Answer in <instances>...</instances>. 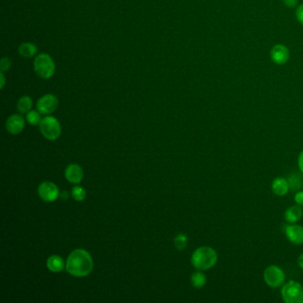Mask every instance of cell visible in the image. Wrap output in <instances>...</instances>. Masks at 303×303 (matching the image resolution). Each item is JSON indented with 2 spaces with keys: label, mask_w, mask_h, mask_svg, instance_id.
Instances as JSON below:
<instances>
[{
  "label": "cell",
  "mask_w": 303,
  "mask_h": 303,
  "mask_svg": "<svg viewBox=\"0 0 303 303\" xmlns=\"http://www.w3.org/2000/svg\"><path fill=\"white\" fill-rule=\"evenodd\" d=\"M94 269V261L89 252L85 249H76L68 255L66 269L76 278L88 276Z\"/></svg>",
  "instance_id": "obj_1"
},
{
  "label": "cell",
  "mask_w": 303,
  "mask_h": 303,
  "mask_svg": "<svg viewBox=\"0 0 303 303\" xmlns=\"http://www.w3.org/2000/svg\"><path fill=\"white\" fill-rule=\"evenodd\" d=\"M218 261V253L214 248L201 246L196 249L191 256V264L197 270H208L215 266Z\"/></svg>",
  "instance_id": "obj_2"
},
{
  "label": "cell",
  "mask_w": 303,
  "mask_h": 303,
  "mask_svg": "<svg viewBox=\"0 0 303 303\" xmlns=\"http://www.w3.org/2000/svg\"><path fill=\"white\" fill-rule=\"evenodd\" d=\"M34 70L39 77L48 79L55 75L56 63L49 55L40 54L35 58Z\"/></svg>",
  "instance_id": "obj_3"
},
{
  "label": "cell",
  "mask_w": 303,
  "mask_h": 303,
  "mask_svg": "<svg viewBox=\"0 0 303 303\" xmlns=\"http://www.w3.org/2000/svg\"><path fill=\"white\" fill-rule=\"evenodd\" d=\"M281 295L285 303H303V287L298 282H287L282 287Z\"/></svg>",
  "instance_id": "obj_4"
},
{
  "label": "cell",
  "mask_w": 303,
  "mask_h": 303,
  "mask_svg": "<svg viewBox=\"0 0 303 303\" xmlns=\"http://www.w3.org/2000/svg\"><path fill=\"white\" fill-rule=\"evenodd\" d=\"M39 128L44 136L50 141L57 140L61 132L60 122L52 116H47L42 119L39 124Z\"/></svg>",
  "instance_id": "obj_5"
},
{
  "label": "cell",
  "mask_w": 303,
  "mask_h": 303,
  "mask_svg": "<svg viewBox=\"0 0 303 303\" xmlns=\"http://www.w3.org/2000/svg\"><path fill=\"white\" fill-rule=\"evenodd\" d=\"M263 278L268 286L272 288H278L284 285L286 275L280 267L277 265H270L265 269Z\"/></svg>",
  "instance_id": "obj_6"
},
{
  "label": "cell",
  "mask_w": 303,
  "mask_h": 303,
  "mask_svg": "<svg viewBox=\"0 0 303 303\" xmlns=\"http://www.w3.org/2000/svg\"><path fill=\"white\" fill-rule=\"evenodd\" d=\"M38 192L40 198L45 202H54L60 196L59 188L51 182H44L40 184Z\"/></svg>",
  "instance_id": "obj_7"
},
{
  "label": "cell",
  "mask_w": 303,
  "mask_h": 303,
  "mask_svg": "<svg viewBox=\"0 0 303 303\" xmlns=\"http://www.w3.org/2000/svg\"><path fill=\"white\" fill-rule=\"evenodd\" d=\"M58 99L56 95L47 94L38 101L37 109L41 114L49 115L58 108Z\"/></svg>",
  "instance_id": "obj_8"
},
{
  "label": "cell",
  "mask_w": 303,
  "mask_h": 303,
  "mask_svg": "<svg viewBox=\"0 0 303 303\" xmlns=\"http://www.w3.org/2000/svg\"><path fill=\"white\" fill-rule=\"evenodd\" d=\"M270 58L275 64L285 65L290 59V51L285 45L277 44L270 50Z\"/></svg>",
  "instance_id": "obj_9"
},
{
  "label": "cell",
  "mask_w": 303,
  "mask_h": 303,
  "mask_svg": "<svg viewBox=\"0 0 303 303\" xmlns=\"http://www.w3.org/2000/svg\"><path fill=\"white\" fill-rule=\"evenodd\" d=\"M5 127L11 134L14 135L19 134L25 127V121L22 116L14 114L7 119L5 123Z\"/></svg>",
  "instance_id": "obj_10"
},
{
  "label": "cell",
  "mask_w": 303,
  "mask_h": 303,
  "mask_svg": "<svg viewBox=\"0 0 303 303\" xmlns=\"http://www.w3.org/2000/svg\"><path fill=\"white\" fill-rule=\"evenodd\" d=\"M286 238L291 243L303 244V227L301 225H287L285 229Z\"/></svg>",
  "instance_id": "obj_11"
},
{
  "label": "cell",
  "mask_w": 303,
  "mask_h": 303,
  "mask_svg": "<svg viewBox=\"0 0 303 303\" xmlns=\"http://www.w3.org/2000/svg\"><path fill=\"white\" fill-rule=\"evenodd\" d=\"M65 177L71 183H80L84 177V171L80 166L77 164H71L68 165L65 169Z\"/></svg>",
  "instance_id": "obj_12"
},
{
  "label": "cell",
  "mask_w": 303,
  "mask_h": 303,
  "mask_svg": "<svg viewBox=\"0 0 303 303\" xmlns=\"http://www.w3.org/2000/svg\"><path fill=\"white\" fill-rule=\"evenodd\" d=\"M271 189L277 196H286L290 189V186L287 180L283 177H278L272 182Z\"/></svg>",
  "instance_id": "obj_13"
},
{
  "label": "cell",
  "mask_w": 303,
  "mask_h": 303,
  "mask_svg": "<svg viewBox=\"0 0 303 303\" xmlns=\"http://www.w3.org/2000/svg\"><path fill=\"white\" fill-rule=\"evenodd\" d=\"M303 215V209L301 208V205H293L289 208H287L285 213V219L289 223H295L299 222Z\"/></svg>",
  "instance_id": "obj_14"
},
{
  "label": "cell",
  "mask_w": 303,
  "mask_h": 303,
  "mask_svg": "<svg viewBox=\"0 0 303 303\" xmlns=\"http://www.w3.org/2000/svg\"><path fill=\"white\" fill-rule=\"evenodd\" d=\"M47 266L52 272L58 273L64 269V260L59 255H52L47 259Z\"/></svg>",
  "instance_id": "obj_15"
},
{
  "label": "cell",
  "mask_w": 303,
  "mask_h": 303,
  "mask_svg": "<svg viewBox=\"0 0 303 303\" xmlns=\"http://www.w3.org/2000/svg\"><path fill=\"white\" fill-rule=\"evenodd\" d=\"M18 52L20 56L24 58H32L38 53V47H36V45L33 43L25 42V43L20 45V47L18 48Z\"/></svg>",
  "instance_id": "obj_16"
},
{
  "label": "cell",
  "mask_w": 303,
  "mask_h": 303,
  "mask_svg": "<svg viewBox=\"0 0 303 303\" xmlns=\"http://www.w3.org/2000/svg\"><path fill=\"white\" fill-rule=\"evenodd\" d=\"M32 107H33V101L30 96L24 95L19 99L17 103V109L19 112H21L22 114H27L28 112L31 111Z\"/></svg>",
  "instance_id": "obj_17"
},
{
  "label": "cell",
  "mask_w": 303,
  "mask_h": 303,
  "mask_svg": "<svg viewBox=\"0 0 303 303\" xmlns=\"http://www.w3.org/2000/svg\"><path fill=\"white\" fill-rule=\"evenodd\" d=\"M190 279H191L192 286L196 289H200L202 287H204L206 284V277L201 270H198L195 273H193Z\"/></svg>",
  "instance_id": "obj_18"
},
{
  "label": "cell",
  "mask_w": 303,
  "mask_h": 303,
  "mask_svg": "<svg viewBox=\"0 0 303 303\" xmlns=\"http://www.w3.org/2000/svg\"><path fill=\"white\" fill-rule=\"evenodd\" d=\"M27 122L31 125H37L41 122V113L39 111H30L26 114Z\"/></svg>",
  "instance_id": "obj_19"
},
{
  "label": "cell",
  "mask_w": 303,
  "mask_h": 303,
  "mask_svg": "<svg viewBox=\"0 0 303 303\" xmlns=\"http://www.w3.org/2000/svg\"><path fill=\"white\" fill-rule=\"evenodd\" d=\"M71 196L76 201L81 202L85 200L86 196V190L81 186H75L71 190Z\"/></svg>",
  "instance_id": "obj_20"
},
{
  "label": "cell",
  "mask_w": 303,
  "mask_h": 303,
  "mask_svg": "<svg viewBox=\"0 0 303 303\" xmlns=\"http://www.w3.org/2000/svg\"><path fill=\"white\" fill-rule=\"evenodd\" d=\"M175 247L177 248L180 251L184 250L186 246H187V243H188V238L185 234L182 233H180L178 235L175 237Z\"/></svg>",
  "instance_id": "obj_21"
},
{
  "label": "cell",
  "mask_w": 303,
  "mask_h": 303,
  "mask_svg": "<svg viewBox=\"0 0 303 303\" xmlns=\"http://www.w3.org/2000/svg\"><path fill=\"white\" fill-rule=\"evenodd\" d=\"M287 181L289 182L290 188L294 190H299L303 183V180L297 174L292 175L289 180H287Z\"/></svg>",
  "instance_id": "obj_22"
},
{
  "label": "cell",
  "mask_w": 303,
  "mask_h": 303,
  "mask_svg": "<svg viewBox=\"0 0 303 303\" xmlns=\"http://www.w3.org/2000/svg\"><path fill=\"white\" fill-rule=\"evenodd\" d=\"M11 66H12V61L9 58H7V57L2 58L1 62H0V68H1L2 72L7 71L9 68H11Z\"/></svg>",
  "instance_id": "obj_23"
},
{
  "label": "cell",
  "mask_w": 303,
  "mask_h": 303,
  "mask_svg": "<svg viewBox=\"0 0 303 303\" xmlns=\"http://www.w3.org/2000/svg\"><path fill=\"white\" fill-rule=\"evenodd\" d=\"M295 16L297 21L300 22V24H302L303 26V4L299 5L296 11H295Z\"/></svg>",
  "instance_id": "obj_24"
},
{
  "label": "cell",
  "mask_w": 303,
  "mask_h": 303,
  "mask_svg": "<svg viewBox=\"0 0 303 303\" xmlns=\"http://www.w3.org/2000/svg\"><path fill=\"white\" fill-rule=\"evenodd\" d=\"M299 0H283V3L288 8H295L298 4Z\"/></svg>",
  "instance_id": "obj_25"
},
{
  "label": "cell",
  "mask_w": 303,
  "mask_h": 303,
  "mask_svg": "<svg viewBox=\"0 0 303 303\" xmlns=\"http://www.w3.org/2000/svg\"><path fill=\"white\" fill-rule=\"evenodd\" d=\"M295 201L297 205L303 206V190H300L295 194Z\"/></svg>",
  "instance_id": "obj_26"
},
{
  "label": "cell",
  "mask_w": 303,
  "mask_h": 303,
  "mask_svg": "<svg viewBox=\"0 0 303 303\" xmlns=\"http://www.w3.org/2000/svg\"><path fill=\"white\" fill-rule=\"evenodd\" d=\"M298 166H299L300 170L303 174V150L299 154V157H298Z\"/></svg>",
  "instance_id": "obj_27"
},
{
  "label": "cell",
  "mask_w": 303,
  "mask_h": 303,
  "mask_svg": "<svg viewBox=\"0 0 303 303\" xmlns=\"http://www.w3.org/2000/svg\"><path fill=\"white\" fill-rule=\"evenodd\" d=\"M1 89H3L4 87V85H5V77L4 76V72H2L1 71Z\"/></svg>",
  "instance_id": "obj_28"
},
{
  "label": "cell",
  "mask_w": 303,
  "mask_h": 303,
  "mask_svg": "<svg viewBox=\"0 0 303 303\" xmlns=\"http://www.w3.org/2000/svg\"><path fill=\"white\" fill-rule=\"evenodd\" d=\"M298 264L301 269H303V253H302L298 258Z\"/></svg>",
  "instance_id": "obj_29"
},
{
  "label": "cell",
  "mask_w": 303,
  "mask_h": 303,
  "mask_svg": "<svg viewBox=\"0 0 303 303\" xmlns=\"http://www.w3.org/2000/svg\"><path fill=\"white\" fill-rule=\"evenodd\" d=\"M61 196H62V199H68V194L67 191H64V192L61 193Z\"/></svg>",
  "instance_id": "obj_30"
}]
</instances>
